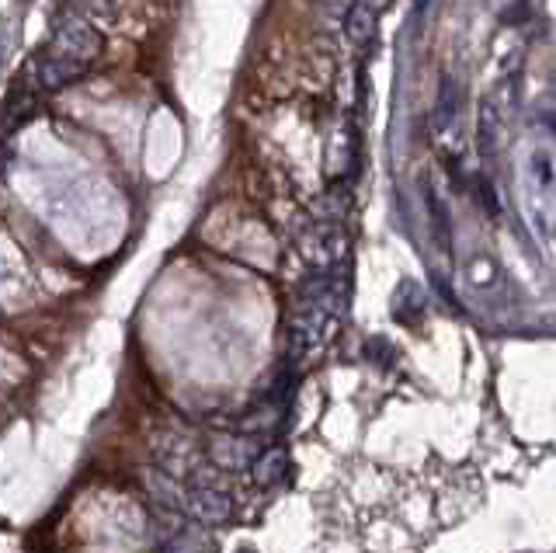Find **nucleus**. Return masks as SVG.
<instances>
[{
  "label": "nucleus",
  "mask_w": 556,
  "mask_h": 553,
  "mask_svg": "<svg viewBox=\"0 0 556 553\" xmlns=\"http://www.w3.org/2000/svg\"><path fill=\"white\" fill-rule=\"evenodd\" d=\"M84 70L87 67H80V63H70V60H63V56H56V53H46V56H39V60H35L32 80L39 87H46V91H56V87H67V84H73V80H80V77H84Z\"/></svg>",
  "instance_id": "nucleus-4"
},
{
  "label": "nucleus",
  "mask_w": 556,
  "mask_h": 553,
  "mask_svg": "<svg viewBox=\"0 0 556 553\" xmlns=\"http://www.w3.org/2000/svg\"><path fill=\"white\" fill-rule=\"evenodd\" d=\"M216 460L226 463V467H244V463H251L254 456H258V446H251V439H216Z\"/></svg>",
  "instance_id": "nucleus-8"
},
{
  "label": "nucleus",
  "mask_w": 556,
  "mask_h": 553,
  "mask_svg": "<svg viewBox=\"0 0 556 553\" xmlns=\"http://www.w3.org/2000/svg\"><path fill=\"white\" fill-rule=\"evenodd\" d=\"M181 512L188 519H195L199 526H219V522L230 519L233 501L226 491H219L216 484H202V487H185V498H181Z\"/></svg>",
  "instance_id": "nucleus-1"
},
{
  "label": "nucleus",
  "mask_w": 556,
  "mask_h": 553,
  "mask_svg": "<svg viewBox=\"0 0 556 553\" xmlns=\"http://www.w3.org/2000/svg\"><path fill=\"white\" fill-rule=\"evenodd\" d=\"M376 11H369V7H351V18H348V35L355 46H369L372 39H376Z\"/></svg>",
  "instance_id": "nucleus-9"
},
{
  "label": "nucleus",
  "mask_w": 556,
  "mask_h": 553,
  "mask_svg": "<svg viewBox=\"0 0 556 553\" xmlns=\"http://www.w3.org/2000/svg\"><path fill=\"white\" fill-rule=\"evenodd\" d=\"M160 553H209V540L199 533V529H188V533L174 536Z\"/></svg>",
  "instance_id": "nucleus-11"
},
{
  "label": "nucleus",
  "mask_w": 556,
  "mask_h": 553,
  "mask_svg": "<svg viewBox=\"0 0 556 553\" xmlns=\"http://www.w3.org/2000/svg\"><path fill=\"white\" fill-rule=\"evenodd\" d=\"M355 4H358V7H369V11H376V14H379L386 4H390V0H355Z\"/></svg>",
  "instance_id": "nucleus-12"
},
{
  "label": "nucleus",
  "mask_w": 556,
  "mask_h": 553,
  "mask_svg": "<svg viewBox=\"0 0 556 553\" xmlns=\"http://www.w3.org/2000/svg\"><path fill=\"white\" fill-rule=\"evenodd\" d=\"M146 487H150V494L160 501V505H171L181 512V498H185V487L178 484V480H171V474H164V470H150L146 474Z\"/></svg>",
  "instance_id": "nucleus-7"
},
{
  "label": "nucleus",
  "mask_w": 556,
  "mask_h": 553,
  "mask_svg": "<svg viewBox=\"0 0 556 553\" xmlns=\"http://www.w3.org/2000/svg\"><path fill=\"white\" fill-rule=\"evenodd\" d=\"M306 254L317 261V268L338 265V258L345 254V230L338 223H317V227L306 234Z\"/></svg>",
  "instance_id": "nucleus-3"
},
{
  "label": "nucleus",
  "mask_w": 556,
  "mask_h": 553,
  "mask_svg": "<svg viewBox=\"0 0 556 553\" xmlns=\"http://www.w3.org/2000/svg\"><path fill=\"white\" fill-rule=\"evenodd\" d=\"M424 206H428V220H431V234H435V244L442 251L452 254V227H449V213H445L442 195L435 192L428 178H424Z\"/></svg>",
  "instance_id": "nucleus-5"
},
{
  "label": "nucleus",
  "mask_w": 556,
  "mask_h": 553,
  "mask_svg": "<svg viewBox=\"0 0 556 553\" xmlns=\"http://www.w3.org/2000/svg\"><path fill=\"white\" fill-rule=\"evenodd\" d=\"M285 470H289V453H285L282 446L265 449V453H258V456L251 460V477L258 480L261 487L278 484V480L285 477Z\"/></svg>",
  "instance_id": "nucleus-6"
},
{
  "label": "nucleus",
  "mask_w": 556,
  "mask_h": 553,
  "mask_svg": "<svg viewBox=\"0 0 556 553\" xmlns=\"http://www.w3.org/2000/svg\"><path fill=\"white\" fill-rule=\"evenodd\" d=\"M240 553H251V550H240Z\"/></svg>",
  "instance_id": "nucleus-13"
},
{
  "label": "nucleus",
  "mask_w": 556,
  "mask_h": 553,
  "mask_svg": "<svg viewBox=\"0 0 556 553\" xmlns=\"http://www.w3.org/2000/svg\"><path fill=\"white\" fill-rule=\"evenodd\" d=\"M414 282H404V286L397 289V296H393V317L404 320V324H414L417 317L424 314V300L421 296H411Z\"/></svg>",
  "instance_id": "nucleus-10"
},
{
  "label": "nucleus",
  "mask_w": 556,
  "mask_h": 553,
  "mask_svg": "<svg viewBox=\"0 0 556 553\" xmlns=\"http://www.w3.org/2000/svg\"><path fill=\"white\" fill-rule=\"evenodd\" d=\"M53 53L70 63L87 67V63H94L101 56V35L94 32V25H87V21H67V25L56 32Z\"/></svg>",
  "instance_id": "nucleus-2"
}]
</instances>
